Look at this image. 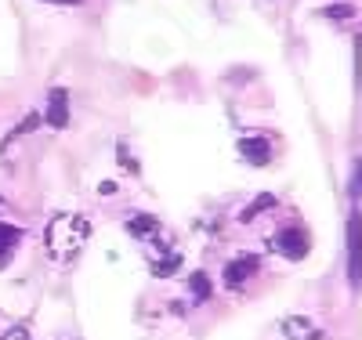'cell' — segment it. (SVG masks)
Wrapping results in <instances>:
<instances>
[{"label":"cell","instance_id":"obj_1","mask_svg":"<svg viewBox=\"0 0 362 340\" xmlns=\"http://www.w3.org/2000/svg\"><path fill=\"white\" fill-rule=\"evenodd\" d=\"M44 239H47V254L54 261H73L83 250V242L90 239V225L80 213H54L47 221Z\"/></svg>","mask_w":362,"mask_h":340},{"label":"cell","instance_id":"obj_5","mask_svg":"<svg viewBox=\"0 0 362 340\" xmlns=\"http://www.w3.org/2000/svg\"><path fill=\"white\" fill-rule=\"evenodd\" d=\"M239 156H243L250 167H264L272 160V141L264 134H247L239 138Z\"/></svg>","mask_w":362,"mask_h":340},{"label":"cell","instance_id":"obj_9","mask_svg":"<svg viewBox=\"0 0 362 340\" xmlns=\"http://www.w3.org/2000/svg\"><path fill=\"white\" fill-rule=\"evenodd\" d=\"M127 232H131L134 239H156V235H160V221H156V218H145V213H138V218L127 221Z\"/></svg>","mask_w":362,"mask_h":340},{"label":"cell","instance_id":"obj_12","mask_svg":"<svg viewBox=\"0 0 362 340\" xmlns=\"http://www.w3.org/2000/svg\"><path fill=\"white\" fill-rule=\"evenodd\" d=\"M322 15H326V18H351L355 8H351V4H329V8H322Z\"/></svg>","mask_w":362,"mask_h":340},{"label":"cell","instance_id":"obj_13","mask_svg":"<svg viewBox=\"0 0 362 340\" xmlns=\"http://www.w3.org/2000/svg\"><path fill=\"white\" fill-rule=\"evenodd\" d=\"M264 206H272V196H261V199H257V203H254V206H250V210L243 213V218L250 221V218H254V213H257V210H264Z\"/></svg>","mask_w":362,"mask_h":340},{"label":"cell","instance_id":"obj_3","mask_svg":"<svg viewBox=\"0 0 362 340\" xmlns=\"http://www.w3.org/2000/svg\"><path fill=\"white\" fill-rule=\"evenodd\" d=\"M348 279L362 283V221H358V213L348 218Z\"/></svg>","mask_w":362,"mask_h":340},{"label":"cell","instance_id":"obj_4","mask_svg":"<svg viewBox=\"0 0 362 340\" xmlns=\"http://www.w3.org/2000/svg\"><path fill=\"white\" fill-rule=\"evenodd\" d=\"M257 264H261L257 254H243V257L228 261V264H225V286H228V290H239V286H243L250 275L257 271Z\"/></svg>","mask_w":362,"mask_h":340},{"label":"cell","instance_id":"obj_16","mask_svg":"<svg viewBox=\"0 0 362 340\" xmlns=\"http://www.w3.org/2000/svg\"><path fill=\"white\" fill-rule=\"evenodd\" d=\"M66 4H69V0H66Z\"/></svg>","mask_w":362,"mask_h":340},{"label":"cell","instance_id":"obj_11","mask_svg":"<svg viewBox=\"0 0 362 340\" xmlns=\"http://www.w3.org/2000/svg\"><path fill=\"white\" fill-rule=\"evenodd\" d=\"M189 283H192V297H196V300H206V297H210V279H206L203 271H196Z\"/></svg>","mask_w":362,"mask_h":340},{"label":"cell","instance_id":"obj_6","mask_svg":"<svg viewBox=\"0 0 362 340\" xmlns=\"http://www.w3.org/2000/svg\"><path fill=\"white\" fill-rule=\"evenodd\" d=\"M47 123L54 131H62L69 123V95H66V90H51V98H47Z\"/></svg>","mask_w":362,"mask_h":340},{"label":"cell","instance_id":"obj_10","mask_svg":"<svg viewBox=\"0 0 362 340\" xmlns=\"http://www.w3.org/2000/svg\"><path fill=\"white\" fill-rule=\"evenodd\" d=\"M18 239H22V232H18L15 225H0V268L8 264L11 250H15V246H18Z\"/></svg>","mask_w":362,"mask_h":340},{"label":"cell","instance_id":"obj_15","mask_svg":"<svg viewBox=\"0 0 362 340\" xmlns=\"http://www.w3.org/2000/svg\"><path fill=\"white\" fill-rule=\"evenodd\" d=\"M4 340H25V329H11V333H8Z\"/></svg>","mask_w":362,"mask_h":340},{"label":"cell","instance_id":"obj_7","mask_svg":"<svg viewBox=\"0 0 362 340\" xmlns=\"http://www.w3.org/2000/svg\"><path fill=\"white\" fill-rule=\"evenodd\" d=\"M181 264V254L167 250V246H156L153 254H148V268H153V275H174Z\"/></svg>","mask_w":362,"mask_h":340},{"label":"cell","instance_id":"obj_14","mask_svg":"<svg viewBox=\"0 0 362 340\" xmlns=\"http://www.w3.org/2000/svg\"><path fill=\"white\" fill-rule=\"evenodd\" d=\"M351 192H362V160L355 163V177H351Z\"/></svg>","mask_w":362,"mask_h":340},{"label":"cell","instance_id":"obj_8","mask_svg":"<svg viewBox=\"0 0 362 340\" xmlns=\"http://www.w3.org/2000/svg\"><path fill=\"white\" fill-rule=\"evenodd\" d=\"M283 333L290 340H322V329H315L305 315H293V319H283Z\"/></svg>","mask_w":362,"mask_h":340},{"label":"cell","instance_id":"obj_2","mask_svg":"<svg viewBox=\"0 0 362 340\" xmlns=\"http://www.w3.org/2000/svg\"><path fill=\"white\" fill-rule=\"evenodd\" d=\"M272 246L283 254V257H290V261H300V257H308V250H312V239H308V232L300 228V225H286L276 239H272Z\"/></svg>","mask_w":362,"mask_h":340}]
</instances>
